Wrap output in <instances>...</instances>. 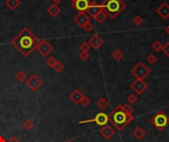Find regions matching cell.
<instances>
[{"instance_id":"obj_20","label":"cell","mask_w":169,"mask_h":142,"mask_svg":"<svg viewBox=\"0 0 169 142\" xmlns=\"http://www.w3.org/2000/svg\"><path fill=\"white\" fill-rule=\"evenodd\" d=\"M96 105L100 110H105V108H107L108 106H109V102H108L105 98H101L97 101Z\"/></svg>"},{"instance_id":"obj_5","label":"cell","mask_w":169,"mask_h":142,"mask_svg":"<svg viewBox=\"0 0 169 142\" xmlns=\"http://www.w3.org/2000/svg\"><path fill=\"white\" fill-rule=\"evenodd\" d=\"M131 74H133L137 79H142V80H143L145 77L148 76V75L150 74L151 70H150L143 62L139 61V62L135 64V67L131 69Z\"/></svg>"},{"instance_id":"obj_12","label":"cell","mask_w":169,"mask_h":142,"mask_svg":"<svg viewBox=\"0 0 169 142\" xmlns=\"http://www.w3.org/2000/svg\"><path fill=\"white\" fill-rule=\"evenodd\" d=\"M88 44L92 49H98L103 44H104V40H103L99 35H93L90 39H89Z\"/></svg>"},{"instance_id":"obj_10","label":"cell","mask_w":169,"mask_h":142,"mask_svg":"<svg viewBox=\"0 0 169 142\" xmlns=\"http://www.w3.org/2000/svg\"><path fill=\"white\" fill-rule=\"evenodd\" d=\"M73 21L77 26L83 28L88 22H90V19H89V16H87V14L85 12H79L77 15L73 18Z\"/></svg>"},{"instance_id":"obj_33","label":"cell","mask_w":169,"mask_h":142,"mask_svg":"<svg viewBox=\"0 0 169 142\" xmlns=\"http://www.w3.org/2000/svg\"><path fill=\"white\" fill-rule=\"evenodd\" d=\"M91 49V46L89 45L88 42H83V44L80 45V49L81 51H85V53H88V50Z\"/></svg>"},{"instance_id":"obj_21","label":"cell","mask_w":169,"mask_h":142,"mask_svg":"<svg viewBox=\"0 0 169 142\" xmlns=\"http://www.w3.org/2000/svg\"><path fill=\"white\" fill-rule=\"evenodd\" d=\"M107 17H108V15H107V14L104 12V11H100L99 13H98L97 14V15L95 16V18H94V19H95V20L98 22V23H103V22H104L105 20H106V19H107Z\"/></svg>"},{"instance_id":"obj_25","label":"cell","mask_w":169,"mask_h":142,"mask_svg":"<svg viewBox=\"0 0 169 142\" xmlns=\"http://www.w3.org/2000/svg\"><path fill=\"white\" fill-rule=\"evenodd\" d=\"M56 73H60L64 69V65H63V63H62L60 61H56V63H55V65L54 66V68H53Z\"/></svg>"},{"instance_id":"obj_40","label":"cell","mask_w":169,"mask_h":142,"mask_svg":"<svg viewBox=\"0 0 169 142\" xmlns=\"http://www.w3.org/2000/svg\"><path fill=\"white\" fill-rule=\"evenodd\" d=\"M165 32L167 33V34L169 35V25L167 27H165Z\"/></svg>"},{"instance_id":"obj_18","label":"cell","mask_w":169,"mask_h":142,"mask_svg":"<svg viewBox=\"0 0 169 142\" xmlns=\"http://www.w3.org/2000/svg\"><path fill=\"white\" fill-rule=\"evenodd\" d=\"M5 5L10 9V10L14 11L21 5V1L20 0H6Z\"/></svg>"},{"instance_id":"obj_23","label":"cell","mask_w":169,"mask_h":142,"mask_svg":"<svg viewBox=\"0 0 169 142\" xmlns=\"http://www.w3.org/2000/svg\"><path fill=\"white\" fill-rule=\"evenodd\" d=\"M112 56H113V58H114L115 60H117V61H120L122 58L124 57V53H122L121 50L117 49V50H115L114 53H112Z\"/></svg>"},{"instance_id":"obj_41","label":"cell","mask_w":169,"mask_h":142,"mask_svg":"<svg viewBox=\"0 0 169 142\" xmlns=\"http://www.w3.org/2000/svg\"><path fill=\"white\" fill-rule=\"evenodd\" d=\"M66 142H72L71 140H68V141H66Z\"/></svg>"},{"instance_id":"obj_22","label":"cell","mask_w":169,"mask_h":142,"mask_svg":"<svg viewBox=\"0 0 169 142\" xmlns=\"http://www.w3.org/2000/svg\"><path fill=\"white\" fill-rule=\"evenodd\" d=\"M15 78L18 80L19 82H24L27 80V75H26V73L24 72V71L20 70V71H18V73L15 75Z\"/></svg>"},{"instance_id":"obj_30","label":"cell","mask_w":169,"mask_h":142,"mask_svg":"<svg viewBox=\"0 0 169 142\" xmlns=\"http://www.w3.org/2000/svg\"><path fill=\"white\" fill-rule=\"evenodd\" d=\"M133 23L135 24V26H140L143 23V19L140 16L137 15V16H135V18L133 19Z\"/></svg>"},{"instance_id":"obj_6","label":"cell","mask_w":169,"mask_h":142,"mask_svg":"<svg viewBox=\"0 0 169 142\" xmlns=\"http://www.w3.org/2000/svg\"><path fill=\"white\" fill-rule=\"evenodd\" d=\"M89 122H95V124L99 126H105V125H107L108 122H109V116H108V115H106L105 112H98L92 120H81V121H79V124H89Z\"/></svg>"},{"instance_id":"obj_34","label":"cell","mask_w":169,"mask_h":142,"mask_svg":"<svg viewBox=\"0 0 169 142\" xmlns=\"http://www.w3.org/2000/svg\"><path fill=\"white\" fill-rule=\"evenodd\" d=\"M93 28H94V26H93V24L91 23V22H88L85 26H84L82 29L85 31V32H91L92 30H93Z\"/></svg>"},{"instance_id":"obj_24","label":"cell","mask_w":169,"mask_h":142,"mask_svg":"<svg viewBox=\"0 0 169 142\" xmlns=\"http://www.w3.org/2000/svg\"><path fill=\"white\" fill-rule=\"evenodd\" d=\"M23 126H24L27 130H32L33 128H34L35 124H34V121H32L31 120H26L24 122H23Z\"/></svg>"},{"instance_id":"obj_8","label":"cell","mask_w":169,"mask_h":142,"mask_svg":"<svg viewBox=\"0 0 169 142\" xmlns=\"http://www.w3.org/2000/svg\"><path fill=\"white\" fill-rule=\"evenodd\" d=\"M26 84L32 91H37V90L43 85V81H42V79L38 76V75L33 74L26 80Z\"/></svg>"},{"instance_id":"obj_13","label":"cell","mask_w":169,"mask_h":142,"mask_svg":"<svg viewBox=\"0 0 169 142\" xmlns=\"http://www.w3.org/2000/svg\"><path fill=\"white\" fill-rule=\"evenodd\" d=\"M156 13L163 20H167L169 18V5L166 2H163L161 5L156 9Z\"/></svg>"},{"instance_id":"obj_29","label":"cell","mask_w":169,"mask_h":142,"mask_svg":"<svg viewBox=\"0 0 169 142\" xmlns=\"http://www.w3.org/2000/svg\"><path fill=\"white\" fill-rule=\"evenodd\" d=\"M162 46L163 45H161V42L159 41H156L152 44V49H154L155 51H160L162 49Z\"/></svg>"},{"instance_id":"obj_37","label":"cell","mask_w":169,"mask_h":142,"mask_svg":"<svg viewBox=\"0 0 169 142\" xmlns=\"http://www.w3.org/2000/svg\"><path fill=\"white\" fill-rule=\"evenodd\" d=\"M7 142H20V140H19L17 137H15V136H12L10 139H9Z\"/></svg>"},{"instance_id":"obj_32","label":"cell","mask_w":169,"mask_h":142,"mask_svg":"<svg viewBox=\"0 0 169 142\" xmlns=\"http://www.w3.org/2000/svg\"><path fill=\"white\" fill-rule=\"evenodd\" d=\"M90 103H91L90 99H89L88 97H86V96H83L82 100H81V102H80V104H81V105H82L83 107H87V106H89V105H90Z\"/></svg>"},{"instance_id":"obj_17","label":"cell","mask_w":169,"mask_h":142,"mask_svg":"<svg viewBox=\"0 0 169 142\" xmlns=\"http://www.w3.org/2000/svg\"><path fill=\"white\" fill-rule=\"evenodd\" d=\"M48 14L53 17V18H55L56 16H58V14L60 13V8L55 5V4H51V5L48 8V10H46Z\"/></svg>"},{"instance_id":"obj_42","label":"cell","mask_w":169,"mask_h":142,"mask_svg":"<svg viewBox=\"0 0 169 142\" xmlns=\"http://www.w3.org/2000/svg\"><path fill=\"white\" fill-rule=\"evenodd\" d=\"M71 1H72V2H73V1H75V0H71Z\"/></svg>"},{"instance_id":"obj_39","label":"cell","mask_w":169,"mask_h":142,"mask_svg":"<svg viewBox=\"0 0 169 142\" xmlns=\"http://www.w3.org/2000/svg\"><path fill=\"white\" fill-rule=\"evenodd\" d=\"M0 142H7V141L5 140V138H4L3 136H1V135H0Z\"/></svg>"},{"instance_id":"obj_43","label":"cell","mask_w":169,"mask_h":142,"mask_svg":"<svg viewBox=\"0 0 169 142\" xmlns=\"http://www.w3.org/2000/svg\"><path fill=\"white\" fill-rule=\"evenodd\" d=\"M48 1H49V0H48Z\"/></svg>"},{"instance_id":"obj_11","label":"cell","mask_w":169,"mask_h":142,"mask_svg":"<svg viewBox=\"0 0 169 142\" xmlns=\"http://www.w3.org/2000/svg\"><path fill=\"white\" fill-rule=\"evenodd\" d=\"M73 7L79 12H85L90 5V1L89 0H75L72 2Z\"/></svg>"},{"instance_id":"obj_2","label":"cell","mask_w":169,"mask_h":142,"mask_svg":"<svg viewBox=\"0 0 169 142\" xmlns=\"http://www.w3.org/2000/svg\"><path fill=\"white\" fill-rule=\"evenodd\" d=\"M108 116H109V121L119 131L123 130L131 121L134 120V118H135L133 115H131V116L126 115L122 105L117 106L114 110L112 111L110 115H108Z\"/></svg>"},{"instance_id":"obj_1","label":"cell","mask_w":169,"mask_h":142,"mask_svg":"<svg viewBox=\"0 0 169 142\" xmlns=\"http://www.w3.org/2000/svg\"><path fill=\"white\" fill-rule=\"evenodd\" d=\"M39 41L40 40L30 31L29 28H24L19 33V35L12 40L11 44L23 55L28 57L33 53V50L36 49V46L39 44Z\"/></svg>"},{"instance_id":"obj_31","label":"cell","mask_w":169,"mask_h":142,"mask_svg":"<svg viewBox=\"0 0 169 142\" xmlns=\"http://www.w3.org/2000/svg\"><path fill=\"white\" fill-rule=\"evenodd\" d=\"M147 62L149 63V64H154L157 61V57L154 54H149L148 56H147Z\"/></svg>"},{"instance_id":"obj_36","label":"cell","mask_w":169,"mask_h":142,"mask_svg":"<svg viewBox=\"0 0 169 142\" xmlns=\"http://www.w3.org/2000/svg\"><path fill=\"white\" fill-rule=\"evenodd\" d=\"M161 50L166 54V56H168V57H169V41H167L166 44L162 46V49Z\"/></svg>"},{"instance_id":"obj_27","label":"cell","mask_w":169,"mask_h":142,"mask_svg":"<svg viewBox=\"0 0 169 142\" xmlns=\"http://www.w3.org/2000/svg\"><path fill=\"white\" fill-rule=\"evenodd\" d=\"M56 60L54 56H50V57H48V59L46 60V64L49 66V67H50V68H54V66L55 65V63H56Z\"/></svg>"},{"instance_id":"obj_26","label":"cell","mask_w":169,"mask_h":142,"mask_svg":"<svg viewBox=\"0 0 169 142\" xmlns=\"http://www.w3.org/2000/svg\"><path fill=\"white\" fill-rule=\"evenodd\" d=\"M123 110L124 112H126V115L127 116H131V115H133V112H134V108L131 107L130 104H126L125 106H123Z\"/></svg>"},{"instance_id":"obj_28","label":"cell","mask_w":169,"mask_h":142,"mask_svg":"<svg viewBox=\"0 0 169 142\" xmlns=\"http://www.w3.org/2000/svg\"><path fill=\"white\" fill-rule=\"evenodd\" d=\"M127 101H128V103L130 104V105H131V104H135L138 101V97L137 95L135 94H130L128 98H127Z\"/></svg>"},{"instance_id":"obj_19","label":"cell","mask_w":169,"mask_h":142,"mask_svg":"<svg viewBox=\"0 0 169 142\" xmlns=\"http://www.w3.org/2000/svg\"><path fill=\"white\" fill-rule=\"evenodd\" d=\"M133 135L137 138L138 140H142L144 135H145V131L142 128V127H137L134 131H133Z\"/></svg>"},{"instance_id":"obj_9","label":"cell","mask_w":169,"mask_h":142,"mask_svg":"<svg viewBox=\"0 0 169 142\" xmlns=\"http://www.w3.org/2000/svg\"><path fill=\"white\" fill-rule=\"evenodd\" d=\"M131 88L133 89L138 95H140L144 92V90H147V84L142 79H135V81L131 84Z\"/></svg>"},{"instance_id":"obj_15","label":"cell","mask_w":169,"mask_h":142,"mask_svg":"<svg viewBox=\"0 0 169 142\" xmlns=\"http://www.w3.org/2000/svg\"><path fill=\"white\" fill-rule=\"evenodd\" d=\"M102 6L101 4H97L96 2H90V5H89L87 12L90 16H92L93 18H95V16L97 15L100 11H102Z\"/></svg>"},{"instance_id":"obj_14","label":"cell","mask_w":169,"mask_h":142,"mask_svg":"<svg viewBox=\"0 0 169 142\" xmlns=\"http://www.w3.org/2000/svg\"><path fill=\"white\" fill-rule=\"evenodd\" d=\"M100 134L104 137L105 139L109 140V139H111L112 137L115 135V129L113 128L112 126H110V125H105V126H103L101 128Z\"/></svg>"},{"instance_id":"obj_16","label":"cell","mask_w":169,"mask_h":142,"mask_svg":"<svg viewBox=\"0 0 169 142\" xmlns=\"http://www.w3.org/2000/svg\"><path fill=\"white\" fill-rule=\"evenodd\" d=\"M84 95L81 93V91H79L78 89H75L74 91L69 95L68 98L71 100L74 104H79L81 102L82 100V98H83Z\"/></svg>"},{"instance_id":"obj_3","label":"cell","mask_w":169,"mask_h":142,"mask_svg":"<svg viewBox=\"0 0 169 142\" xmlns=\"http://www.w3.org/2000/svg\"><path fill=\"white\" fill-rule=\"evenodd\" d=\"M101 6L108 16L115 19L126 8V3L123 0H104Z\"/></svg>"},{"instance_id":"obj_38","label":"cell","mask_w":169,"mask_h":142,"mask_svg":"<svg viewBox=\"0 0 169 142\" xmlns=\"http://www.w3.org/2000/svg\"><path fill=\"white\" fill-rule=\"evenodd\" d=\"M53 1V4H55V5H58L60 2H62V0H51Z\"/></svg>"},{"instance_id":"obj_35","label":"cell","mask_w":169,"mask_h":142,"mask_svg":"<svg viewBox=\"0 0 169 142\" xmlns=\"http://www.w3.org/2000/svg\"><path fill=\"white\" fill-rule=\"evenodd\" d=\"M79 58H80L81 60L83 61H86L88 58H89V53H85V51H81L80 53H79Z\"/></svg>"},{"instance_id":"obj_4","label":"cell","mask_w":169,"mask_h":142,"mask_svg":"<svg viewBox=\"0 0 169 142\" xmlns=\"http://www.w3.org/2000/svg\"><path fill=\"white\" fill-rule=\"evenodd\" d=\"M150 122L157 130L162 131L169 125V116L163 111H158L150 118Z\"/></svg>"},{"instance_id":"obj_7","label":"cell","mask_w":169,"mask_h":142,"mask_svg":"<svg viewBox=\"0 0 169 142\" xmlns=\"http://www.w3.org/2000/svg\"><path fill=\"white\" fill-rule=\"evenodd\" d=\"M36 49H37L38 53L43 56V57H46V56H48L51 51H53L54 47L48 41L43 40V41H39V44H38L36 46Z\"/></svg>"}]
</instances>
